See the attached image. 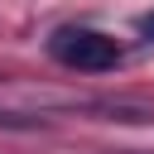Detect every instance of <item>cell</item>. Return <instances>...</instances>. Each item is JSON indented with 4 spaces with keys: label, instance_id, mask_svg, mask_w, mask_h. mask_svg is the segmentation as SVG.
Listing matches in <instances>:
<instances>
[{
    "label": "cell",
    "instance_id": "1",
    "mask_svg": "<svg viewBox=\"0 0 154 154\" xmlns=\"http://www.w3.org/2000/svg\"><path fill=\"white\" fill-rule=\"evenodd\" d=\"M48 53L63 63V67H77V72H111L120 63V48L116 38L96 34V29H58L48 38Z\"/></svg>",
    "mask_w": 154,
    "mask_h": 154
},
{
    "label": "cell",
    "instance_id": "2",
    "mask_svg": "<svg viewBox=\"0 0 154 154\" xmlns=\"http://www.w3.org/2000/svg\"><path fill=\"white\" fill-rule=\"evenodd\" d=\"M140 34H144V38H154V10H149V14H140Z\"/></svg>",
    "mask_w": 154,
    "mask_h": 154
}]
</instances>
